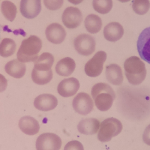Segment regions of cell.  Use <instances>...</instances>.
I'll return each mask as SVG.
<instances>
[{"label":"cell","mask_w":150,"mask_h":150,"mask_svg":"<svg viewBox=\"0 0 150 150\" xmlns=\"http://www.w3.org/2000/svg\"><path fill=\"white\" fill-rule=\"evenodd\" d=\"M137 50L140 58L150 64V27L146 28L139 35Z\"/></svg>","instance_id":"obj_10"},{"label":"cell","mask_w":150,"mask_h":150,"mask_svg":"<svg viewBox=\"0 0 150 150\" xmlns=\"http://www.w3.org/2000/svg\"><path fill=\"white\" fill-rule=\"evenodd\" d=\"M54 62V57L50 53H44L34 62V68L39 71H48L51 70Z\"/></svg>","instance_id":"obj_21"},{"label":"cell","mask_w":150,"mask_h":150,"mask_svg":"<svg viewBox=\"0 0 150 150\" xmlns=\"http://www.w3.org/2000/svg\"><path fill=\"white\" fill-rule=\"evenodd\" d=\"M122 130V124L116 118H108L100 125L98 132V139L102 143H107L112 137L118 136Z\"/></svg>","instance_id":"obj_4"},{"label":"cell","mask_w":150,"mask_h":150,"mask_svg":"<svg viewBox=\"0 0 150 150\" xmlns=\"http://www.w3.org/2000/svg\"><path fill=\"white\" fill-rule=\"evenodd\" d=\"M64 0H44L45 7L50 11H56L61 8Z\"/></svg>","instance_id":"obj_28"},{"label":"cell","mask_w":150,"mask_h":150,"mask_svg":"<svg viewBox=\"0 0 150 150\" xmlns=\"http://www.w3.org/2000/svg\"><path fill=\"white\" fill-rule=\"evenodd\" d=\"M64 150H84V147L78 140H71L65 146Z\"/></svg>","instance_id":"obj_29"},{"label":"cell","mask_w":150,"mask_h":150,"mask_svg":"<svg viewBox=\"0 0 150 150\" xmlns=\"http://www.w3.org/2000/svg\"><path fill=\"white\" fill-rule=\"evenodd\" d=\"M103 34L106 40L110 42H116L121 39L123 36L124 29L119 23L112 22L108 23L104 27Z\"/></svg>","instance_id":"obj_15"},{"label":"cell","mask_w":150,"mask_h":150,"mask_svg":"<svg viewBox=\"0 0 150 150\" xmlns=\"http://www.w3.org/2000/svg\"><path fill=\"white\" fill-rule=\"evenodd\" d=\"M106 77L108 82L115 86H120L123 83L122 68L116 64H111L106 68Z\"/></svg>","instance_id":"obj_19"},{"label":"cell","mask_w":150,"mask_h":150,"mask_svg":"<svg viewBox=\"0 0 150 150\" xmlns=\"http://www.w3.org/2000/svg\"><path fill=\"white\" fill-rule=\"evenodd\" d=\"M68 1L70 2V3L74 4V5H79V4L81 3L83 0H68Z\"/></svg>","instance_id":"obj_32"},{"label":"cell","mask_w":150,"mask_h":150,"mask_svg":"<svg viewBox=\"0 0 150 150\" xmlns=\"http://www.w3.org/2000/svg\"><path fill=\"white\" fill-rule=\"evenodd\" d=\"M132 8L137 14L144 15L150 8L149 0H134Z\"/></svg>","instance_id":"obj_27"},{"label":"cell","mask_w":150,"mask_h":150,"mask_svg":"<svg viewBox=\"0 0 150 150\" xmlns=\"http://www.w3.org/2000/svg\"><path fill=\"white\" fill-rule=\"evenodd\" d=\"M80 89V82L74 77L62 80L57 87V91L60 96L64 98L71 97L77 93Z\"/></svg>","instance_id":"obj_12"},{"label":"cell","mask_w":150,"mask_h":150,"mask_svg":"<svg viewBox=\"0 0 150 150\" xmlns=\"http://www.w3.org/2000/svg\"><path fill=\"white\" fill-rule=\"evenodd\" d=\"M101 122L95 118H89L81 120L78 123L77 130L84 135H93L98 132Z\"/></svg>","instance_id":"obj_17"},{"label":"cell","mask_w":150,"mask_h":150,"mask_svg":"<svg viewBox=\"0 0 150 150\" xmlns=\"http://www.w3.org/2000/svg\"><path fill=\"white\" fill-rule=\"evenodd\" d=\"M61 138L56 134L45 133L36 140V150H60L62 147Z\"/></svg>","instance_id":"obj_5"},{"label":"cell","mask_w":150,"mask_h":150,"mask_svg":"<svg viewBox=\"0 0 150 150\" xmlns=\"http://www.w3.org/2000/svg\"><path fill=\"white\" fill-rule=\"evenodd\" d=\"M58 104V100L53 95L42 94L35 98L34 101V106L38 110L47 111L52 110L56 108Z\"/></svg>","instance_id":"obj_14"},{"label":"cell","mask_w":150,"mask_h":150,"mask_svg":"<svg viewBox=\"0 0 150 150\" xmlns=\"http://www.w3.org/2000/svg\"><path fill=\"white\" fill-rule=\"evenodd\" d=\"M91 94L96 108L103 112L110 109L116 98V94L112 87L104 83H99L94 85Z\"/></svg>","instance_id":"obj_1"},{"label":"cell","mask_w":150,"mask_h":150,"mask_svg":"<svg viewBox=\"0 0 150 150\" xmlns=\"http://www.w3.org/2000/svg\"><path fill=\"white\" fill-rule=\"evenodd\" d=\"M84 25L86 30L91 34H96L101 29L102 21L101 19L96 14H89L84 21Z\"/></svg>","instance_id":"obj_22"},{"label":"cell","mask_w":150,"mask_h":150,"mask_svg":"<svg viewBox=\"0 0 150 150\" xmlns=\"http://www.w3.org/2000/svg\"><path fill=\"white\" fill-rule=\"evenodd\" d=\"M118 1H120V2H123V3H124V2H129L130 0H118Z\"/></svg>","instance_id":"obj_33"},{"label":"cell","mask_w":150,"mask_h":150,"mask_svg":"<svg viewBox=\"0 0 150 150\" xmlns=\"http://www.w3.org/2000/svg\"><path fill=\"white\" fill-rule=\"evenodd\" d=\"M20 10L24 17L27 19L35 18L41 11V0H21Z\"/></svg>","instance_id":"obj_11"},{"label":"cell","mask_w":150,"mask_h":150,"mask_svg":"<svg viewBox=\"0 0 150 150\" xmlns=\"http://www.w3.org/2000/svg\"><path fill=\"white\" fill-rule=\"evenodd\" d=\"M92 6L95 11L99 14H108L112 8V0H93Z\"/></svg>","instance_id":"obj_26"},{"label":"cell","mask_w":150,"mask_h":150,"mask_svg":"<svg viewBox=\"0 0 150 150\" xmlns=\"http://www.w3.org/2000/svg\"><path fill=\"white\" fill-rule=\"evenodd\" d=\"M8 86V81L3 75L0 74V92H2L6 89Z\"/></svg>","instance_id":"obj_31"},{"label":"cell","mask_w":150,"mask_h":150,"mask_svg":"<svg viewBox=\"0 0 150 150\" xmlns=\"http://www.w3.org/2000/svg\"><path fill=\"white\" fill-rule=\"evenodd\" d=\"M53 78V71L50 70L48 71H39L33 68L32 71V79L35 83L38 85H45L51 81Z\"/></svg>","instance_id":"obj_23"},{"label":"cell","mask_w":150,"mask_h":150,"mask_svg":"<svg viewBox=\"0 0 150 150\" xmlns=\"http://www.w3.org/2000/svg\"><path fill=\"white\" fill-rule=\"evenodd\" d=\"M19 128L25 134L33 136L39 132L40 125L35 118L25 116L19 121Z\"/></svg>","instance_id":"obj_16"},{"label":"cell","mask_w":150,"mask_h":150,"mask_svg":"<svg viewBox=\"0 0 150 150\" xmlns=\"http://www.w3.org/2000/svg\"><path fill=\"white\" fill-rule=\"evenodd\" d=\"M47 39L54 45H59L66 37L65 29L59 23H52L47 27L45 31Z\"/></svg>","instance_id":"obj_13"},{"label":"cell","mask_w":150,"mask_h":150,"mask_svg":"<svg viewBox=\"0 0 150 150\" xmlns=\"http://www.w3.org/2000/svg\"><path fill=\"white\" fill-rule=\"evenodd\" d=\"M5 72L14 78H22L26 74V65L18 59H13L8 62L5 66Z\"/></svg>","instance_id":"obj_18"},{"label":"cell","mask_w":150,"mask_h":150,"mask_svg":"<svg viewBox=\"0 0 150 150\" xmlns=\"http://www.w3.org/2000/svg\"><path fill=\"white\" fill-rule=\"evenodd\" d=\"M75 68H76V64L74 60L70 57H65L57 62L55 70L57 74L59 76L68 77L74 71Z\"/></svg>","instance_id":"obj_20"},{"label":"cell","mask_w":150,"mask_h":150,"mask_svg":"<svg viewBox=\"0 0 150 150\" xmlns=\"http://www.w3.org/2000/svg\"><path fill=\"white\" fill-rule=\"evenodd\" d=\"M143 140L146 145L150 146V125L146 128L143 134Z\"/></svg>","instance_id":"obj_30"},{"label":"cell","mask_w":150,"mask_h":150,"mask_svg":"<svg viewBox=\"0 0 150 150\" xmlns=\"http://www.w3.org/2000/svg\"><path fill=\"white\" fill-rule=\"evenodd\" d=\"M62 20L65 27L71 29H76L82 23V12L77 8L68 7L64 11Z\"/></svg>","instance_id":"obj_9"},{"label":"cell","mask_w":150,"mask_h":150,"mask_svg":"<svg viewBox=\"0 0 150 150\" xmlns=\"http://www.w3.org/2000/svg\"><path fill=\"white\" fill-rule=\"evenodd\" d=\"M74 45L79 54L88 56L95 52L96 43L95 38L90 35L81 34L75 38Z\"/></svg>","instance_id":"obj_6"},{"label":"cell","mask_w":150,"mask_h":150,"mask_svg":"<svg viewBox=\"0 0 150 150\" xmlns=\"http://www.w3.org/2000/svg\"><path fill=\"white\" fill-rule=\"evenodd\" d=\"M17 45L11 38H4L0 43V56L4 58L12 56L16 51Z\"/></svg>","instance_id":"obj_24"},{"label":"cell","mask_w":150,"mask_h":150,"mask_svg":"<svg viewBox=\"0 0 150 150\" xmlns=\"http://www.w3.org/2000/svg\"><path fill=\"white\" fill-rule=\"evenodd\" d=\"M107 59V53L104 51H98L87 62L85 65V72L90 77H97L103 70L104 62Z\"/></svg>","instance_id":"obj_7"},{"label":"cell","mask_w":150,"mask_h":150,"mask_svg":"<svg viewBox=\"0 0 150 150\" xmlns=\"http://www.w3.org/2000/svg\"><path fill=\"white\" fill-rule=\"evenodd\" d=\"M72 106L75 112L80 115L89 114L93 110V99L91 96L85 92H80L77 94L73 99Z\"/></svg>","instance_id":"obj_8"},{"label":"cell","mask_w":150,"mask_h":150,"mask_svg":"<svg viewBox=\"0 0 150 150\" xmlns=\"http://www.w3.org/2000/svg\"><path fill=\"white\" fill-rule=\"evenodd\" d=\"M125 74L128 81L132 85H140L146 76L145 64L137 56L128 58L124 63Z\"/></svg>","instance_id":"obj_2"},{"label":"cell","mask_w":150,"mask_h":150,"mask_svg":"<svg viewBox=\"0 0 150 150\" xmlns=\"http://www.w3.org/2000/svg\"><path fill=\"white\" fill-rule=\"evenodd\" d=\"M1 11L6 20L11 22L14 21L17 15V7L13 2L8 0L3 1L1 5Z\"/></svg>","instance_id":"obj_25"},{"label":"cell","mask_w":150,"mask_h":150,"mask_svg":"<svg viewBox=\"0 0 150 150\" xmlns=\"http://www.w3.org/2000/svg\"><path fill=\"white\" fill-rule=\"evenodd\" d=\"M42 47L41 38L35 35L23 40L17 52V59L25 63L35 62L38 57V53Z\"/></svg>","instance_id":"obj_3"}]
</instances>
